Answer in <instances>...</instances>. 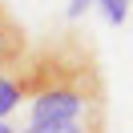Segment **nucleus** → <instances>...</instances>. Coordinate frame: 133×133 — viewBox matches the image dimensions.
I'll use <instances>...</instances> for the list:
<instances>
[{"instance_id":"1","label":"nucleus","mask_w":133,"mask_h":133,"mask_svg":"<svg viewBox=\"0 0 133 133\" xmlns=\"http://www.w3.org/2000/svg\"><path fill=\"white\" fill-rule=\"evenodd\" d=\"M12 81H16L20 97H36L44 89H93V93H105L93 44L81 32H73V28L49 36L41 49H28L20 57V65L12 69Z\"/></svg>"},{"instance_id":"2","label":"nucleus","mask_w":133,"mask_h":133,"mask_svg":"<svg viewBox=\"0 0 133 133\" xmlns=\"http://www.w3.org/2000/svg\"><path fill=\"white\" fill-rule=\"evenodd\" d=\"M28 52V32L16 16L8 12V4H0V77H8L20 65V57Z\"/></svg>"},{"instance_id":"3","label":"nucleus","mask_w":133,"mask_h":133,"mask_svg":"<svg viewBox=\"0 0 133 133\" xmlns=\"http://www.w3.org/2000/svg\"><path fill=\"white\" fill-rule=\"evenodd\" d=\"M93 4H101V16L109 24H117V28L129 20V0H93Z\"/></svg>"},{"instance_id":"4","label":"nucleus","mask_w":133,"mask_h":133,"mask_svg":"<svg viewBox=\"0 0 133 133\" xmlns=\"http://www.w3.org/2000/svg\"><path fill=\"white\" fill-rule=\"evenodd\" d=\"M16 101H20V89H16V81H12V73H8V77H0V121L16 109Z\"/></svg>"},{"instance_id":"5","label":"nucleus","mask_w":133,"mask_h":133,"mask_svg":"<svg viewBox=\"0 0 133 133\" xmlns=\"http://www.w3.org/2000/svg\"><path fill=\"white\" fill-rule=\"evenodd\" d=\"M89 8H93V0H69V12H65V16H69V20H81Z\"/></svg>"},{"instance_id":"6","label":"nucleus","mask_w":133,"mask_h":133,"mask_svg":"<svg viewBox=\"0 0 133 133\" xmlns=\"http://www.w3.org/2000/svg\"><path fill=\"white\" fill-rule=\"evenodd\" d=\"M0 133H16V129H12V125H4V121H0Z\"/></svg>"}]
</instances>
